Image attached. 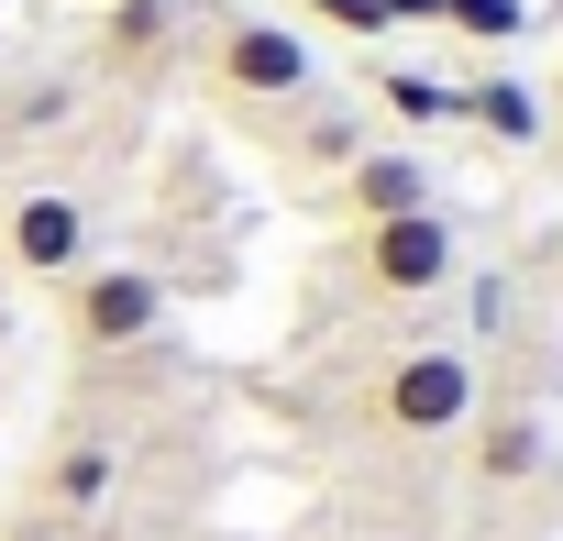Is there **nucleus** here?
<instances>
[{
    "mask_svg": "<svg viewBox=\"0 0 563 541\" xmlns=\"http://www.w3.org/2000/svg\"><path fill=\"white\" fill-rule=\"evenodd\" d=\"M0 265L34 288H67L89 265V199L78 188H23L12 210H0Z\"/></svg>",
    "mask_w": 563,
    "mask_h": 541,
    "instance_id": "5",
    "label": "nucleus"
},
{
    "mask_svg": "<svg viewBox=\"0 0 563 541\" xmlns=\"http://www.w3.org/2000/svg\"><path fill=\"white\" fill-rule=\"evenodd\" d=\"M45 497H56L67 519H89V508L111 497V442H89V431H78V442H56V464H45Z\"/></svg>",
    "mask_w": 563,
    "mask_h": 541,
    "instance_id": "9",
    "label": "nucleus"
},
{
    "mask_svg": "<svg viewBox=\"0 0 563 541\" xmlns=\"http://www.w3.org/2000/svg\"><path fill=\"white\" fill-rule=\"evenodd\" d=\"M552 464V431L530 420V409H497V420H475V486H530Z\"/></svg>",
    "mask_w": 563,
    "mask_h": 541,
    "instance_id": "7",
    "label": "nucleus"
},
{
    "mask_svg": "<svg viewBox=\"0 0 563 541\" xmlns=\"http://www.w3.org/2000/svg\"><path fill=\"white\" fill-rule=\"evenodd\" d=\"M354 155H365V133H354L343 111H310V122H299V166H332V177H343Z\"/></svg>",
    "mask_w": 563,
    "mask_h": 541,
    "instance_id": "11",
    "label": "nucleus"
},
{
    "mask_svg": "<svg viewBox=\"0 0 563 541\" xmlns=\"http://www.w3.org/2000/svg\"><path fill=\"white\" fill-rule=\"evenodd\" d=\"M56 321H67V354H89V365H111V354H133V343H155L166 332V277L155 265H78V277L56 288Z\"/></svg>",
    "mask_w": 563,
    "mask_h": 541,
    "instance_id": "2",
    "label": "nucleus"
},
{
    "mask_svg": "<svg viewBox=\"0 0 563 541\" xmlns=\"http://www.w3.org/2000/svg\"><path fill=\"white\" fill-rule=\"evenodd\" d=\"M376 100H387L409 133H420V122H453V89H442V78H420V67H387V78H376Z\"/></svg>",
    "mask_w": 563,
    "mask_h": 541,
    "instance_id": "10",
    "label": "nucleus"
},
{
    "mask_svg": "<svg viewBox=\"0 0 563 541\" xmlns=\"http://www.w3.org/2000/svg\"><path fill=\"white\" fill-rule=\"evenodd\" d=\"M310 23H332V34H354V45H376L387 34V0H299Z\"/></svg>",
    "mask_w": 563,
    "mask_h": 541,
    "instance_id": "14",
    "label": "nucleus"
},
{
    "mask_svg": "<svg viewBox=\"0 0 563 541\" xmlns=\"http://www.w3.org/2000/svg\"><path fill=\"white\" fill-rule=\"evenodd\" d=\"M332 210L365 232V221H409V210H431V166L409 155V144H365L343 177H332Z\"/></svg>",
    "mask_w": 563,
    "mask_h": 541,
    "instance_id": "6",
    "label": "nucleus"
},
{
    "mask_svg": "<svg viewBox=\"0 0 563 541\" xmlns=\"http://www.w3.org/2000/svg\"><path fill=\"white\" fill-rule=\"evenodd\" d=\"M166 23H177L166 0H122V12H111V56H155V45H166Z\"/></svg>",
    "mask_w": 563,
    "mask_h": 541,
    "instance_id": "13",
    "label": "nucleus"
},
{
    "mask_svg": "<svg viewBox=\"0 0 563 541\" xmlns=\"http://www.w3.org/2000/svg\"><path fill=\"white\" fill-rule=\"evenodd\" d=\"M376 431H398V442H431V431H464L475 420V365L453 354V343H409L387 376H376Z\"/></svg>",
    "mask_w": 563,
    "mask_h": 541,
    "instance_id": "4",
    "label": "nucleus"
},
{
    "mask_svg": "<svg viewBox=\"0 0 563 541\" xmlns=\"http://www.w3.org/2000/svg\"><path fill=\"white\" fill-rule=\"evenodd\" d=\"M453 265H464V243H453V221L442 210H409V221H365V232H343V277L365 288V299H442L453 288Z\"/></svg>",
    "mask_w": 563,
    "mask_h": 541,
    "instance_id": "3",
    "label": "nucleus"
},
{
    "mask_svg": "<svg viewBox=\"0 0 563 541\" xmlns=\"http://www.w3.org/2000/svg\"><path fill=\"white\" fill-rule=\"evenodd\" d=\"M199 67H210V89H221L232 111H299V100H321V56H310V34L265 23V12H221L210 45H199Z\"/></svg>",
    "mask_w": 563,
    "mask_h": 541,
    "instance_id": "1",
    "label": "nucleus"
},
{
    "mask_svg": "<svg viewBox=\"0 0 563 541\" xmlns=\"http://www.w3.org/2000/svg\"><path fill=\"white\" fill-rule=\"evenodd\" d=\"M453 111H464L475 133H497V144H530V133H541V100H530L519 78H475V89H453Z\"/></svg>",
    "mask_w": 563,
    "mask_h": 541,
    "instance_id": "8",
    "label": "nucleus"
},
{
    "mask_svg": "<svg viewBox=\"0 0 563 541\" xmlns=\"http://www.w3.org/2000/svg\"><path fill=\"white\" fill-rule=\"evenodd\" d=\"M387 23H442V0H387Z\"/></svg>",
    "mask_w": 563,
    "mask_h": 541,
    "instance_id": "15",
    "label": "nucleus"
},
{
    "mask_svg": "<svg viewBox=\"0 0 563 541\" xmlns=\"http://www.w3.org/2000/svg\"><path fill=\"white\" fill-rule=\"evenodd\" d=\"M442 23L475 34V45H508V34L530 23V0H442Z\"/></svg>",
    "mask_w": 563,
    "mask_h": 541,
    "instance_id": "12",
    "label": "nucleus"
}]
</instances>
